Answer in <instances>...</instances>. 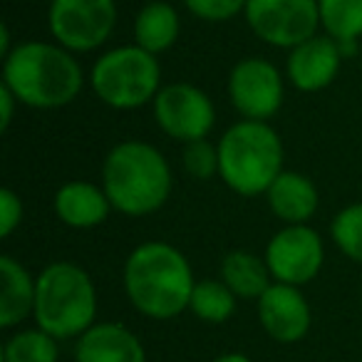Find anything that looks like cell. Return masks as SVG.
<instances>
[{"label": "cell", "mask_w": 362, "mask_h": 362, "mask_svg": "<svg viewBox=\"0 0 362 362\" xmlns=\"http://www.w3.org/2000/svg\"><path fill=\"white\" fill-rule=\"evenodd\" d=\"M194 286L192 263L171 243H139L124 263L127 298L136 313L151 320H171L189 310Z\"/></svg>", "instance_id": "1"}, {"label": "cell", "mask_w": 362, "mask_h": 362, "mask_svg": "<svg viewBox=\"0 0 362 362\" xmlns=\"http://www.w3.org/2000/svg\"><path fill=\"white\" fill-rule=\"evenodd\" d=\"M3 85L33 110H60L77 100L85 85L75 52L60 42L25 40L3 57Z\"/></svg>", "instance_id": "2"}, {"label": "cell", "mask_w": 362, "mask_h": 362, "mask_svg": "<svg viewBox=\"0 0 362 362\" xmlns=\"http://www.w3.org/2000/svg\"><path fill=\"white\" fill-rule=\"evenodd\" d=\"M171 166L149 141L127 139L112 146L102 164V189L124 216H149L171 197Z\"/></svg>", "instance_id": "3"}, {"label": "cell", "mask_w": 362, "mask_h": 362, "mask_svg": "<svg viewBox=\"0 0 362 362\" xmlns=\"http://www.w3.org/2000/svg\"><path fill=\"white\" fill-rule=\"evenodd\" d=\"M33 320L55 340H72L97 320V288L85 268L72 261H55L35 278Z\"/></svg>", "instance_id": "4"}, {"label": "cell", "mask_w": 362, "mask_h": 362, "mask_svg": "<svg viewBox=\"0 0 362 362\" xmlns=\"http://www.w3.org/2000/svg\"><path fill=\"white\" fill-rule=\"evenodd\" d=\"M283 174V141L268 122L243 119L218 139V176L238 197H258Z\"/></svg>", "instance_id": "5"}, {"label": "cell", "mask_w": 362, "mask_h": 362, "mask_svg": "<svg viewBox=\"0 0 362 362\" xmlns=\"http://www.w3.org/2000/svg\"><path fill=\"white\" fill-rule=\"evenodd\" d=\"M161 67L156 55L139 45H124L105 52L92 65V92L107 107L119 112L139 110L151 105L161 90Z\"/></svg>", "instance_id": "6"}, {"label": "cell", "mask_w": 362, "mask_h": 362, "mask_svg": "<svg viewBox=\"0 0 362 362\" xmlns=\"http://www.w3.org/2000/svg\"><path fill=\"white\" fill-rule=\"evenodd\" d=\"M47 25L70 52H92L110 40L117 25L115 0H50Z\"/></svg>", "instance_id": "7"}, {"label": "cell", "mask_w": 362, "mask_h": 362, "mask_svg": "<svg viewBox=\"0 0 362 362\" xmlns=\"http://www.w3.org/2000/svg\"><path fill=\"white\" fill-rule=\"evenodd\" d=\"M243 16L258 40L283 50L305 42L320 25L317 0H248Z\"/></svg>", "instance_id": "8"}, {"label": "cell", "mask_w": 362, "mask_h": 362, "mask_svg": "<svg viewBox=\"0 0 362 362\" xmlns=\"http://www.w3.org/2000/svg\"><path fill=\"white\" fill-rule=\"evenodd\" d=\"M154 119L166 136L176 141L206 139L216 122L211 97L192 82H171L159 90L151 102Z\"/></svg>", "instance_id": "9"}, {"label": "cell", "mask_w": 362, "mask_h": 362, "mask_svg": "<svg viewBox=\"0 0 362 362\" xmlns=\"http://www.w3.org/2000/svg\"><path fill=\"white\" fill-rule=\"evenodd\" d=\"M263 258L273 281L300 288L315 281V276L320 273L325 261V246L315 228H310L308 223H293L273 233Z\"/></svg>", "instance_id": "10"}, {"label": "cell", "mask_w": 362, "mask_h": 362, "mask_svg": "<svg viewBox=\"0 0 362 362\" xmlns=\"http://www.w3.org/2000/svg\"><path fill=\"white\" fill-rule=\"evenodd\" d=\"M283 75L266 57H246L228 75V100L243 119L268 122L283 105Z\"/></svg>", "instance_id": "11"}, {"label": "cell", "mask_w": 362, "mask_h": 362, "mask_svg": "<svg viewBox=\"0 0 362 362\" xmlns=\"http://www.w3.org/2000/svg\"><path fill=\"white\" fill-rule=\"evenodd\" d=\"M258 320L266 335L278 345H296L310 330L313 313L300 288L273 281L258 298Z\"/></svg>", "instance_id": "12"}, {"label": "cell", "mask_w": 362, "mask_h": 362, "mask_svg": "<svg viewBox=\"0 0 362 362\" xmlns=\"http://www.w3.org/2000/svg\"><path fill=\"white\" fill-rule=\"evenodd\" d=\"M340 42L332 40L330 35H313L305 42L296 45L288 52L286 75L296 90L300 92H320L335 82L337 72L342 65Z\"/></svg>", "instance_id": "13"}, {"label": "cell", "mask_w": 362, "mask_h": 362, "mask_svg": "<svg viewBox=\"0 0 362 362\" xmlns=\"http://www.w3.org/2000/svg\"><path fill=\"white\" fill-rule=\"evenodd\" d=\"M75 362H146V350L122 322H95L77 337Z\"/></svg>", "instance_id": "14"}, {"label": "cell", "mask_w": 362, "mask_h": 362, "mask_svg": "<svg viewBox=\"0 0 362 362\" xmlns=\"http://www.w3.org/2000/svg\"><path fill=\"white\" fill-rule=\"evenodd\" d=\"M55 214L65 226L70 228H95L107 221L112 211V204L107 199L105 189L92 181H67L55 194Z\"/></svg>", "instance_id": "15"}, {"label": "cell", "mask_w": 362, "mask_h": 362, "mask_svg": "<svg viewBox=\"0 0 362 362\" xmlns=\"http://www.w3.org/2000/svg\"><path fill=\"white\" fill-rule=\"evenodd\" d=\"M266 199L273 216L281 218L286 226L308 223L315 216L317 204H320V194H317L315 184L298 171H283L268 187Z\"/></svg>", "instance_id": "16"}, {"label": "cell", "mask_w": 362, "mask_h": 362, "mask_svg": "<svg viewBox=\"0 0 362 362\" xmlns=\"http://www.w3.org/2000/svg\"><path fill=\"white\" fill-rule=\"evenodd\" d=\"M35 310V278L13 256H0V327L21 325Z\"/></svg>", "instance_id": "17"}, {"label": "cell", "mask_w": 362, "mask_h": 362, "mask_svg": "<svg viewBox=\"0 0 362 362\" xmlns=\"http://www.w3.org/2000/svg\"><path fill=\"white\" fill-rule=\"evenodd\" d=\"M181 21L171 3L151 0L134 18V45L151 55H161L179 40Z\"/></svg>", "instance_id": "18"}, {"label": "cell", "mask_w": 362, "mask_h": 362, "mask_svg": "<svg viewBox=\"0 0 362 362\" xmlns=\"http://www.w3.org/2000/svg\"><path fill=\"white\" fill-rule=\"evenodd\" d=\"M221 281L241 300H258L271 288L273 276L266 258L251 251H231L221 261Z\"/></svg>", "instance_id": "19"}, {"label": "cell", "mask_w": 362, "mask_h": 362, "mask_svg": "<svg viewBox=\"0 0 362 362\" xmlns=\"http://www.w3.org/2000/svg\"><path fill=\"white\" fill-rule=\"evenodd\" d=\"M236 300L238 298L233 296V291L223 281L204 278L194 286L189 310L209 325H221V322L231 320V315L236 313Z\"/></svg>", "instance_id": "20"}, {"label": "cell", "mask_w": 362, "mask_h": 362, "mask_svg": "<svg viewBox=\"0 0 362 362\" xmlns=\"http://www.w3.org/2000/svg\"><path fill=\"white\" fill-rule=\"evenodd\" d=\"M320 25L325 35L345 42H357L362 37V0H317Z\"/></svg>", "instance_id": "21"}, {"label": "cell", "mask_w": 362, "mask_h": 362, "mask_svg": "<svg viewBox=\"0 0 362 362\" xmlns=\"http://www.w3.org/2000/svg\"><path fill=\"white\" fill-rule=\"evenodd\" d=\"M57 340L40 327L16 332L3 345V362H57Z\"/></svg>", "instance_id": "22"}, {"label": "cell", "mask_w": 362, "mask_h": 362, "mask_svg": "<svg viewBox=\"0 0 362 362\" xmlns=\"http://www.w3.org/2000/svg\"><path fill=\"white\" fill-rule=\"evenodd\" d=\"M330 236L342 256L362 266V204H350L337 211L330 223Z\"/></svg>", "instance_id": "23"}, {"label": "cell", "mask_w": 362, "mask_h": 362, "mask_svg": "<svg viewBox=\"0 0 362 362\" xmlns=\"http://www.w3.org/2000/svg\"><path fill=\"white\" fill-rule=\"evenodd\" d=\"M184 169L189 176L199 181H209L211 176L218 174V146H214L209 139H197L184 144Z\"/></svg>", "instance_id": "24"}, {"label": "cell", "mask_w": 362, "mask_h": 362, "mask_svg": "<svg viewBox=\"0 0 362 362\" xmlns=\"http://www.w3.org/2000/svg\"><path fill=\"white\" fill-rule=\"evenodd\" d=\"M248 0H184L187 11L194 18L206 23H226L246 11Z\"/></svg>", "instance_id": "25"}, {"label": "cell", "mask_w": 362, "mask_h": 362, "mask_svg": "<svg viewBox=\"0 0 362 362\" xmlns=\"http://www.w3.org/2000/svg\"><path fill=\"white\" fill-rule=\"evenodd\" d=\"M23 223V202L13 189L0 192V236H13L18 226Z\"/></svg>", "instance_id": "26"}, {"label": "cell", "mask_w": 362, "mask_h": 362, "mask_svg": "<svg viewBox=\"0 0 362 362\" xmlns=\"http://www.w3.org/2000/svg\"><path fill=\"white\" fill-rule=\"evenodd\" d=\"M18 97L8 90L6 85H0V132H8V127L13 124V112H16Z\"/></svg>", "instance_id": "27"}, {"label": "cell", "mask_w": 362, "mask_h": 362, "mask_svg": "<svg viewBox=\"0 0 362 362\" xmlns=\"http://www.w3.org/2000/svg\"><path fill=\"white\" fill-rule=\"evenodd\" d=\"M11 30H8V25L3 23L0 25V57H8V52H11Z\"/></svg>", "instance_id": "28"}, {"label": "cell", "mask_w": 362, "mask_h": 362, "mask_svg": "<svg viewBox=\"0 0 362 362\" xmlns=\"http://www.w3.org/2000/svg\"><path fill=\"white\" fill-rule=\"evenodd\" d=\"M211 362H251V357L243 355V352H223V355H218Z\"/></svg>", "instance_id": "29"}]
</instances>
